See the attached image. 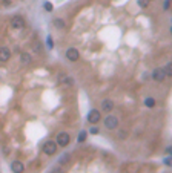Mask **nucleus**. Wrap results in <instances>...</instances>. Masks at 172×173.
Segmentation results:
<instances>
[{
  "instance_id": "obj_1",
  "label": "nucleus",
  "mask_w": 172,
  "mask_h": 173,
  "mask_svg": "<svg viewBox=\"0 0 172 173\" xmlns=\"http://www.w3.org/2000/svg\"><path fill=\"white\" fill-rule=\"evenodd\" d=\"M105 126H106L109 130L117 129V127H119V118L114 116V115H108V116L105 118Z\"/></svg>"
},
{
  "instance_id": "obj_2",
  "label": "nucleus",
  "mask_w": 172,
  "mask_h": 173,
  "mask_svg": "<svg viewBox=\"0 0 172 173\" xmlns=\"http://www.w3.org/2000/svg\"><path fill=\"white\" fill-rule=\"evenodd\" d=\"M69 144V135L66 132H61L57 135V145H60V147H65V145Z\"/></svg>"
},
{
  "instance_id": "obj_3",
  "label": "nucleus",
  "mask_w": 172,
  "mask_h": 173,
  "mask_svg": "<svg viewBox=\"0 0 172 173\" xmlns=\"http://www.w3.org/2000/svg\"><path fill=\"white\" fill-rule=\"evenodd\" d=\"M11 26L14 29H23L25 28V20L22 19L20 15H15V17H12V20H11Z\"/></svg>"
},
{
  "instance_id": "obj_4",
  "label": "nucleus",
  "mask_w": 172,
  "mask_h": 173,
  "mask_svg": "<svg viewBox=\"0 0 172 173\" xmlns=\"http://www.w3.org/2000/svg\"><path fill=\"white\" fill-rule=\"evenodd\" d=\"M43 152L46 153V155H54V153L57 152V142L48 141L46 144H45V147H43Z\"/></svg>"
},
{
  "instance_id": "obj_5",
  "label": "nucleus",
  "mask_w": 172,
  "mask_h": 173,
  "mask_svg": "<svg viewBox=\"0 0 172 173\" xmlns=\"http://www.w3.org/2000/svg\"><path fill=\"white\" fill-rule=\"evenodd\" d=\"M66 58H68L69 61H77V60L80 58V54H78V51H77L75 48H69V49L66 51Z\"/></svg>"
},
{
  "instance_id": "obj_6",
  "label": "nucleus",
  "mask_w": 172,
  "mask_h": 173,
  "mask_svg": "<svg viewBox=\"0 0 172 173\" xmlns=\"http://www.w3.org/2000/svg\"><path fill=\"white\" fill-rule=\"evenodd\" d=\"M88 121L89 123H92V124H95V123H98L100 121V110H91L89 112V115H88Z\"/></svg>"
},
{
  "instance_id": "obj_7",
  "label": "nucleus",
  "mask_w": 172,
  "mask_h": 173,
  "mask_svg": "<svg viewBox=\"0 0 172 173\" xmlns=\"http://www.w3.org/2000/svg\"><path fill=\"white\" fill-rule=\"evenodd\" d=\"M152 78L155 80V81H163V80L166 78L165 71H163V69H154V72H152Z\"/></svg>"
},
{
  "instance_id": "obj_8",
  "label": "nucleus",
  "mask_w": 172,
  "mask_h": 173,
  "mask_svg": "<svg viewBox=\"0 0 172 173\" xmlns=\"http://www.w3.org/2000/svg\"><path fill=\"white\" fill-rule=\"evenodd\" d=\"M112 109H114V103H112V100H109V98L103 100V101H102V110H105V112L109 113V112L112 110Z\"/></svg>"
},
{
  "instance_id": "obj_9",
  "label": "nucleus",
  "mask_w": 172,
  "mask_h": 173,
  "mask_svg": "<svg viewBox=\"0 0 172 173\" xmlns=\"http://www.w3.org/2000/svg\"><path fill=\"white\" fill-rule=\"evenodd\" d=\"M11 57V52L10 49H6V48H0V61H8Z\"/></svg>"
},
{
  "instance_id": "obj_10",
  "label": "nucleus",
  "mask_w": 172,
  "mask_h": 173,
  "mask_svg": "<svg viewBox=\"0 0 172 173\" xmlns=\"http://www.w3.org/2000/svg\"><path fill=\"white\" fill-rule=\"evenodd\" d=\"M11 169H12V172L19 173V172H23V170H25V166H23L20 161H14V162L11 164Z\"/></svg>"
},
{
  "instance_id": "obj_11",
  "label": "nucleus",
  "mask_w": 172,
  "mask_h": 173,
  "mask_svg": "<svg viewBox=\"0 0 172 173\" xmlns=\"http://www.w3.org/2000/svg\"><path fill=\"white\" fill-rule=\"evenodd\" d=\"M20 63L23 66L29 65V63H31V55H29V54H20Z\"/></svg>"
},
{
  "instance_id": "obj_12",
  "label": "nucleus",
  "mask_w": 172,
  "mask_h": 173,
  "mask_svg": "<svg viewBox=\"0 0 172 173\" xmlns=\"http://www.w3.org/2000/svg\"><path fill=\"white\" fill-rule=\"evenodd\" d=\"M144 106H146V107H154V106H155V100H154L152 97L146 98V100H144Z\"/></svg>"
},
{
  "instance_id": "obj_13",
  "label": "nucleus",
  "mask_w": 172,
  "mask_h": 173,
  "mask_svg": "<svg viewBox=\"0 0 172 173\" xmlns=\"http://www.w3.org/2000/svg\"><path fill=\"white\" fill-rule=\"evenodd\" d=\"M54 26L59 28V29H63V28H65V22H63L61 19H56V20H54Z\"/></svg>"
},
{
  "instance_id": "obj_14",
  "label": "nucleus",
  "mask_w": 172,
  "mask_h": 173,
  "mask_svg": "<svg viewBox=\"0 0 172 173\" xmlns=\"http://www.w3.org/2000/svg\"><path fill=\"white\" fill-rule=\"evenodd\" d=\"M86 140V132H81L80 135H78V142H83Z\"/></svg>"
},
{
  "instance_id": "obj_15",
  "label": "nucleus",
  "mask_w": 172,
  "mask_h": 173,
  "mask_svg": "<svg viewBox=\"0 0 172 173\" xmlns=\"http://www.w3.org/2000/svg\"><path fill=\"white\" fill-rule=\"evenodd\" d=\"M163 71H165V74L166 75H171V71H172V68H171V65H168L165 69H163Z\"/></svg>"
},
{
  "instance_id": "obj_16",
  "label": "nucleus",
  "mask_w": 172,
  "mask_h": 173,
  "mask_svg": "<svg viewBox=\"0 0 172 173\" xmlns=\"http://www.w3.org/2000/svg\"><path fill=\"white\" fill-rule=\"evenodd\" d=\"M43 6H45V9H48V11H52V5H51L49 2H46V3H45Z\"/></svg>"
},
{
  "instance_id": "obj_17",
  "label": "nucleus",
  "mask_w": 172,
  "mask_h": 173,
  "mask_svg": "<svg viewBox=\"0 0 172 173\" xmlns=\"http://www.w3.org/2000/svg\"><path fill=\"white\" fill-rule=\"evenodd\" d=\"M126 136H128V132H126V130H121L119 133V138H126Z\"/></svg>"
},
{
  "instance_id": "obj_18",
  "label": "nucleus",
  "mask_w": 172,
  "mask_h": 173,
  "mask_svg": "<svg viewBox=\"0 0 172 173\" xmlns=\"http://www.w3.org/2000/svg\"><path fill=\"white\" fill-rule=\"evenodd\" d=\"M138 5H140V6H144V8H146V6H148V0H138Z\"/></svg>"
},
{
  "instance_id": "obj_19",
  "label": "nucleus",
  "mask_w": 172,
  "mask_h": 173,
  "mask_svg": "<svg viewBox=\"0 0 172 173\" xmlns=\"http://www.w3.org/2000/svg\"><path fill=\"white\" fill-rule=\"evenodd\" d=\"M169 8H171V0H166L165 2V11H168Z\"/></svg>"
},
{
  "instance_id": "obj_20",
  "label": "nucleus",
  "mask_w": 172,
  "mask_h": 173,
  "mask_svg": "<svg viewBox=\"0 0 172 173\" xmlns=\"http://www.w3.org/2000/svg\"><path fill=\"white\" fill-rule=\"evenodd\" d=\"M91 133H98V127H97V126L91 127Z\"/></svg>"
},
{
  "instance_id": "obj_21",
  "label": "nucleus",
  "mask_w": 172,
  "mask_h": 173,
  "mask_svg": "<svg viewBox=\"0 0 172 173\" xmlns=\"http://www.w3.org/2000/svg\"><path fill=\"white\" fill-rule=\"evenodd\" d=\"M165 164H168V166H171V158H168V159H165Z\"/></svg>"
}]
</instances>
